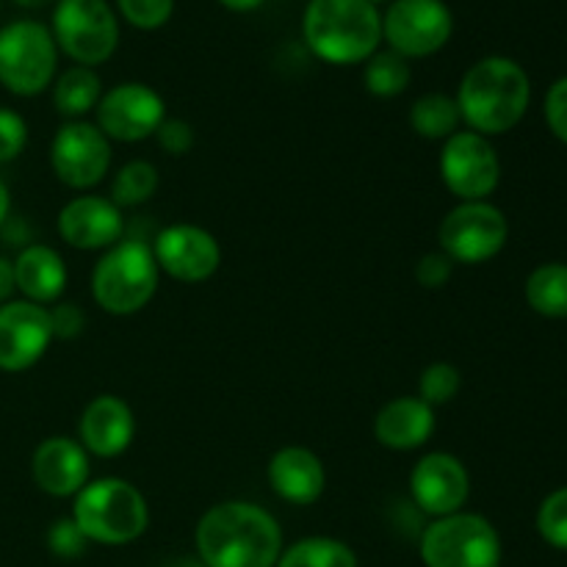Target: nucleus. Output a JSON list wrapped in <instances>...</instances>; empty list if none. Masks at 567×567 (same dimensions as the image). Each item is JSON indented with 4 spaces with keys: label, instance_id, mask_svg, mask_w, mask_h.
I'll return each instance as SVG.
<instances>
[{
    "label": "nucleus",
    "instance_id": "nucleus-28",
    "mask_svg": "<svg viewBox=\"0 0 567 567\" xmlns=\"http://www.w3.org/2000/svg\"><path fill=\"white\" fill-rule=\"evenodd\" d=\"M410 81H413L410 61L402 59L399 53H393V50H377L363 66L365 92L374 94V97H399V94L408 92Z\"/></svg>",
    "mask_w": 567,
    "mask_h": 567
},
{
    "label": "nucleus",
    "instance_id": "nucleus-25",
    "mask_svg": "<svg viewBox=\"0 0 567 567\" xmlns=\"http://www.w3.org/2000/svg\"><path fill=\"white\" fill-rule=\"evenodd\" d=\"M277 567H360L358 554L338 537H305L282 548Z\"/></svg>",
    "mask_w": 567,
    "mask_h": 567
},
{
    "label": "nucleus",
    "instance_id": "nucleus-2",
    "mask_svg": "<svg viewBox=\"0 0 567 567\" xmlns=\"http://www.w3.org/2000/svg\"><path fill=\"white\" fill-rule=\"evenodd\" d=\"M454 100L468 131L487 138L502 136L529 111L532 81L518 61L507 55H487L468 66Z\"/></svg>",
    "mask_w": 567,
    "mask_h": 567
},
{
    "label": "nucleus",
    "instance_id": "nucleus-37",
    "mask_svg": "<svg viewBox=\"0 0 567 567\" xmlns=\"http://www.w3.org/2000/svg\"><path fill=\"white\" fill-rule=\"evenodd\" d=\"M546 122L554 136L567 144V75L551 83L546 94Z\"/></svg>",
    "mask_w": 567,
    "mask_h": 567
},
{
    "label": "nucleus",
    "instance_id": "nucleus-22",
    "mask_svg": "<svg viewBox=\"0 0 567 567\" xmlns=\"http://www.w3.org/2000/svg\"><path fill=\"white\" fill-rule=\"evenodd\" d=\"M11 266H14V286L22 299L42 305V308L61 302L70 271H66V260L61 258L59 249L48 247V244H28L17 252Z\"/></svg>",
    "mask_w": 567,
    "mask_h": 567
},
{
    "label": "nucleus",
    "instance_id": "nucleus-9",
    "mask_svg": "<svg viewBox=\"0 0 567 567\" xmlns=\"http://www.w3.org/2000/svg\"><path fill=\"white\" fill-rule=\"evenodd\" d=\"M509 238V221L502 208L487 199L457 203L437 227V249L454 260V266H480L496 258Z\"/></svg>",
    "mask_w": 567,
    "mask_h": 567
},
{
    "label": "nucleus",
    "instance_id": "nucleus-7",
    "mask_svg": "<svg viewBox=\"0 0 567 567\" xmlns=\"http://www.w3.org/2000/svg\"><path fill=\"white\" fill-rule=\"evenodd\" d=\"M59 75V48L48 25L17 20L0 28V83L17 97H37Z\"/></svg>",
    "mask_w": 567,
    "mask_h": 567
},
{
    "label": "nucleus",
    "instance_id": "nucleus-12",
    "mask_svg": "<svg viewBox=\"0 0 567 567\" xmlns=\"http://www.w3.org/2000/svg\"><path fill=\"white\" fill-rule=\"evenodd\" d=\"M441 177L460 203L487 199L502 183V161L491 138L474 131H457L443 142Z\"/></svg>",
    "mask_w": 567,
    "mask_h": 567
},
{
    "label": "nucleus",
    "instance_id": "nucleus-40",
    "mask_svg": "<svg viewBox=\"0 0 567 567\" xmlns=\"http://www.w3.org/2000/svg\"><path fill=\"white\" fill-rule=\"evenodd\" d=\"M11 216V192L9 186H6V181L0 177V227L6 225V219Z\"/></svg>",
    "mask_w": 567,
    "mask_h": 567
},
{
    "label": "nucleus",
    "instance_id": "nucleus-13",
    "mask_svg": "<svg viewBox=\"0 0 567 567\" xmlns=\"http://www.w3.org/2000/svg\"><path fill=\"white\" fill-rule=\"evenodd\" d=\"M166 120V103L153 86L138 81H125L103 92L94 109V125L105 133L109 142L138 144L155 136Z\"/></svg>",
    "mask_w": 567,
    "mask_h": 567
},
{
    "label": "nucleus",
    "instance_id": "nucleus-10",
    "mask_svg": "<svg viewBox=\"0 0 567 567\" xmlns=\"http://www.w3.org/2000/svg\"><path fill=\"white\" fill-rule=\"evenodd\" d=\"M454 33V14L443 0H393L382 14V42L402 59H430Z\"/></svg>",
    "mask_w": 567,
    "mask_h": 567
},
{
    "label": "nucleus",
    "instance_id": "nucleus-42",
    "mask_svg": "<svg viewBox=\"0 0 567 567\" xmlns=\"http://www.w3.org/2000/svg\"><path fill=\"white\" fill-rule=\"evenodd\" d=\"M172 567H205L203 563H194V559H177V563H172Z\"/></svg>",
    "mask_w": 567,
    "mask_h": 567
},
{
    "label": "nucleus",
    "instance_id": "nucleus-11",
    "mask_svg": "<svg viewBox=\"0 0 567 567\" xmlns=\"http://www.w3.org/2000/svg\"><path fill=\"white\" fill-rule=\"evenodd\" d=\"M111 142L94 122H64L50 142V166L72 192H92L111 169Z\"/></svg>",
    "mask_w": 567,
    "mask_h": 567
},
{
    "label": "nucleus",
    "instance_id": "nucleus-3",
    "mask_svg": "<svg viewBox=\"0 0 567 567\" xmlns=\"http://www.w3.org/2000/svg\"><path fill=\"white\" fill-rule=\"evenodd\" d=\"M302 37L324 64H365L380 50L382 14L369 0H310L302 14Z\"/></svg>",
    "mask_w": 567,
    "mask_h": 567
},
{
    "label": "nucleus",
    "instance_id": "nucleus-31",
    "mask_svg": "<svg viewBox=\"0 0 567 567\" xmlns=\"http://www.w3.org/2000/svg\"><path fill=\"white\" fill-rule=\"evenodd\" d=\"M122 20L138 31H158L172 20L175 0H116Z\"/></svg>",
    "mask_w": 567,
    "mask_h": 567
},
{
    "label": "nucleus",
    "instance_id": "nucleus-6",
    "mask_svg": "<svg viewBox=\"0 0 567 567\" xmlns=\"http://www.w3.org/2000/svg\"><path fill=\"white\" fill-rule=\"evenodd\" d=\"M424 567H502L504 548L496 526L480 513H454L421 529Z\"/></svg>",
    "mask_w": 567,
    "mask_h": 567
},
{
    "label": "nucleus",
    "instance_id": "nucleus-27",
    "mask_svg": "<svg viewBox=\"0 0 567 567\" xmlns=\"http://www.w3.org/2000/svg\"><path fill=\"white\" fill-rule=\"evenodd\" d=\"M158 169L155 164L144 158H133L116 169L114 181H111L109 199L116 208H138V205L150 203L158 192Z\"/></svg>",
    "mask_w": 567,
    "mask_h": 567
},
{
    "label": "nucleus",
    "instance_id": "nucleus-16",
    "mask_svg": "<svg viewBox=\"0 0 567 567\" xmlns=\"http://www.w3.org/2000/svg\"><path fill=\"white\" fill-rule=\"evenodd\" d=\"M55 341L50 310L28 299L0 305V371L22 374L48 354Z\"/></svg>",
    "mask_w": 567,
    "mask_h": 567
},
{
    "label": "nucleus",
    "instance_id": "nucleus-4",
    "mask_svg": "<svg viewBox=\"0 0 567 567\" xmlns=\"http://www.w3.org/2000/svg\"><path fill=\"white\" fill-rule=\"evenodd\" d=\"M72 520L89 543L127 546L150 529V504L133 482L120 476L89 480L72 498Z\"/></svg>",
    "mask_w": 567,
    "mask_h": 567
},
{
    "label": "nucleus",
    "instance_id": "nucleus-41",
    "mask_svg": "<svg viewBox=\"0 0 567 567\" xmlns=\"http://www.w3.org/2000/svg\"><path fill=\"white\" fill-rule=\"evenodd\" d=\"M14 3L22 9H44V6H55L59 0H14Z\"/></svg>",
    "mask_w": 567,
    "mask_h": 567
},
{
    "label": "nucleus",
    "instance_id": "nucleus-14",
    "mask_svg": "<svg viewBox=\"0 0 567 567\" xmlns=\"http://www.w3.org/2000/svg\"><path fill=\"white\" fill-rule=\"evenodd\" d=\"M150 249L161 275L188 286L210 280L221 266V247L214 233L188 221H177L155 233Z\"/></svg>",
    "mask_w": 567,
    "mask_h": 567
},
{
    "label": "nucleus",
    "instance_id": "nucleus-36",
    "mask_svg": "<svg viewBox=\"0 0 567 567\" xmlns=\"http://www.w3.org/2000/svg\"><path fill=\"white\" fill-rule=\"evenodd\" d=\"M50 310V324H53L55 341H72L86 327V316L75 302H55Z\"/></svg>",
    "mask_w": 567,
    "mask_h": 567
},
{
    "label": "nucleus",
    "instance_id": "nucleus-30",
    "mask_svg": "<svg viewBox=\"0 0 567 567\" xmlns=\"http://www.w3.org/2000/svg\"><path fill=\"white\" fill-rule=\"evenodd\" d=\"M537 532L557 551H567V487L554 491L537 509Z\"/></svg>",
    "mask_w": 567,
    "mask_h": 567
},
{
    "label": "nucleus",
    "instance_id": "nucleus-1",
    "mask_svg": "<svg viewBox=\"0 0 567 567\" xmlns=\"http://www.w3.org/2000/svg\"><path fill=\"white\" fill-rule=\"evenodd\" d=\"M194 546L205 567H277L286 548L275 515L241 498L205 509L194 529Z\"/></svg>",
    "mask_w": 567,
    "mask_h": 567
},
{
    "label": "nucleus",
    "instance_id": "nucleus-20",
    "mask_svg": "<svg viewBox=\"0 0 567 567\" xmlns=\"http://www.w3.org/2000/svg\"><path fill=\"white\" fill-rule=\"evenodd\" d=\"M269 485L277 498L293 507H310L327 491V468L316 452L305 446H282L271 454Z\"/></svg>",
    "mask_w": 567,
    "mask_h": 567
},
{
    "label": "nucleus",
    "instance_id": "nucleus-15",
    "mask_svg": "<svg viewBox=\"0 0 567 567\" xmlns=\"http://www.w3.org/2000/svg\"><path fill=\"white\" fill-rule=\"evenodd\" d=\"M471 496L468 468L449 452H430L410 471V502L430 520L463 513Z\"/></svg>",
    "mask_w": 567,
    "mask_h": 567
},
{
    "label": "nucleus",
    "instance_id": "nucleus-39",
    "mask_svg": "<svg viewBox=\"0 0 567 567\" xmlns=\"http://www.w3.org/2000/svg\"><path fill=\"white\" fill-rule=\"evenodd\" d=\"M219 3L225 6V9H230V11H241V14H247V11L260 9V6H264L266 0H219Z\"/></svg>",
    "mask_w": 567,
    "mask_h": 567
},
{
    "label": "nucleus",
    "instance_id": "nucleus-8",
    "mask_svg": "<svg viewBox=\"0 0 567 567\" xmlns=\"http://www.w3.org/2000/svg\"><path fill=\"white\" fill-rule=\"evenodd\" d=\"M50 33L66 59L92 70L120 48V20L109 0H59Z\"/></svg>",
    "mask_w": 567,
    "mask_h": 567
},
{
    "label": "nucleus",
    "instance_id": "nucleus-18",
    "mask_svg": "<svg viewBox=\"0 0 567 567\" xmlns=\"http://www.w3.org/2000/svg\"><path fill=\"white\" fill-rule=\"evenodd\" d=\"M33 485L53 498H75L92 480V457L78 437H44L31 457Z\"/></svg>",
    "mask_w": 567,
    "mask_h": 567
},
{
    "label": "nucleus",
    "instance_id": "nucleus-33",
    "mask_svg": "<svg viewBox=\"0 0 567 567\" xmlns=\"http://www.w3.org/2000/svg\"><path fill=\"white\" fill-rule=\"evenodd\" d=\"M28 144V122L22 114L0 105V164L20 158Z\"/></svg>",
    "mask_w": 567,
    "mask_h": 567
},
{
    "label": "nucleus",
    "instance_id": "nucleus-32",
    "mask_svg": "<svg viewBox=\"0 0 567 567\" xmlns=\"http://www.w3.org/2000/svg\"><path fill=\"white\" fill-rule=\"evenodd\" d=\"M48 548L53 557L59 559H78L86 554L89 540L83 537V532L78 529L72 518H59L50 524L48 529Z\"/></svg>",
    "mask_w": 567,
    "mask_h": 567
},
{
    "label": "nucleus",
    "instance_id": "nucleus-26",
    "mask_svg": "<svg viewBox=\"0 0 567 567\" xmlns=\"http://www.w3.org/2000/svg\"><path fill=\"white\" fill-rule=\"evenodd\" d=\"M526 302L546 319H567V264H543L526 280Z\"/></svg>",
    "mask_w": 567,
    "mask_h": 567
},
{
    "label": "nucleus",
    "instance_id": "nucleus-43",
    "mask_svg": "<svg viewBox=\"0 0 567 567\" xmlns=\"http://www.w3.org/2000/svg\"><path fill=\"white\" fill-rule=\"evenodd\" d=\"M369 3H374V6H377V3H382V0H369Z\"/></svg>",
    "mask_w": 567,
    "mask_h": 567
},
{
    "label": "nucleus",
    "instance_id": "nucleus-34",
    "mask_svg": "<svg viewBox=\"0 0 567 567\" xmlns=\"http://www.w3.org/2000/svg\"><path fill=\"white\" fill-rule=\"evenodd\" d=\"M155 142H158V147L166 155H177L181 158V155L192 153L197 136H194L192 122L181 120V116H166L158 131H155Z\"/></svg>",
    "mask_w": 567,
    "mask_h": 567
},
{
    "label": "nucleus",
    "instance_id": "nucleus-23",
    "mask_svg": "<svg viewBox=\"0 0 567 567\" xmlns=\"http://www.w3.org/2000/svg\"><path fill=\"white\" fill-rule=\"evenodd\" d=\"M100 97H103V81L92 66L72 64L53 81V105L66 122L83 120L97 109Z\"/></svg>",
    "mask_w": 567,
    "mask_h": 567
},
{
    "label": "nucleus",
    "instance_id": "nucleus-35",
    "mask_svg": "<svg viewBox=\"0 0 567 567\" xmlns=\"http://www.w3.org/2000/svg\"><path fill=\"white\" fill-rule=\"evenodd\" d=\"M452 275H454V260L449 258V255H443L441 249L421 255L419 264H415V280H419V286H424L426 291L446 288L449 280H452Z\"/></svg>",
    "mask_w": 567,
    "mask_h": 567
},
{
    "label": "nucleus",
    "instance_id": "nucleus-38",
    "mask_svg": "<svg viewBox=\"0 0 567 567\" xmlns=\"http://www.w3.org/2000/svg\"><path fill=\"white\" fill-rule=\"evenodd\" d=\"M17 291L14 286V266H11L9 258L0 255V305L11 302V293Z\"/></svg>",
    "mask_w": 567,
    "mask_h": 567
},
{
    "label": "nucleus",
    "instance_id": "nucleus-24",
    "mask_svg": "<svg viewBox=\"0 0 567 567\" xmlns=\"http://www.w3.org/2000/svg\"><path fill=\"white\" fill-rule=\"evenodd\" d=\"M460 125H463L460 105L449 94H421L410 105V127L415 131V136L426 138V142H446V138H452L460 131Z\"/></svg>",
    "mask_w": 567,
    "mask_h": 567
},
{
    "label": "nucleus",
    "instance_id": "nucleus-29",
    "mask_svg": "<svg viewBox=\"0 0 567 567\" xmlns=\"http://www.w3.org/2000/svg\"><path fill=\"white\" fill-rule=\"evenodd\" d=\"M460 388H463V374H460L457 365L446 363V360L430 363L419 377V399L430 404L432 410L452 402Z\"/></svg>",
    "mask_w": 567,
    "mask_h": 567
},
{
    "label": "nucleus",
    "instance_id": "nucleus-21",
    "mask_svg": "<svg viewBox=\"0 0 567 567\" xmlns=\"http://www.w3.org/2000/svg\"><path fill=\"white\" fill-rule=\"evenodd\" d=\"M435 410L419 396H396L374 419V437L391 452H415L435 435Z\"/></svg>",
    "mask_w": 567,
    "mask_h": 567
},
{
    "label": "nucleus",
    "instance_id": "nucleus-19",
    "mask_svg": "<svg viewBox=\"0 0 567 567\" xmlns=\"http://www.w3.org/2000/svg\"><path fill=\"white\" fill-rule=\"evenodd\" d=\"M136 437V415L125 399L114 393H100L83 408L78 419V443L89 457L114 460L131 449Z\"/></svg>",
    "mask_w": 567,
    "mask_h": 567
},
{
    "label": "nucleus",
    "instance_id": "nucleus-5",
    "mask_svg": "<svg viewBox=\"0 0 567 567\" xmlns=\"http://www.w3.org/2000/svg\"><path fill=\"white\" fill-rule=\"evenodd\" d=\"M161 269L144 238H122L92 269V299L111 316L142 313L158 293Z\"/></svg>",
    "mask_w": 567,
    "mask_h": 567
},
{
    "label": "nucleus",
    "instance_id": "nucleus-17",
    "mask_svg": "<svg viewBox=\"0 0 567 567\" xmlns=\"http://www.w3.org/2000/svg\"><path fill=\"white\" fill-rule=\"evenodd\" d=\"M125 214L103 194L72 197L59 210V236L81 252H105L125 238Z\"/></svg>",
    "mask_w": 567,
    "mask_h": 567
}]
</instances>
